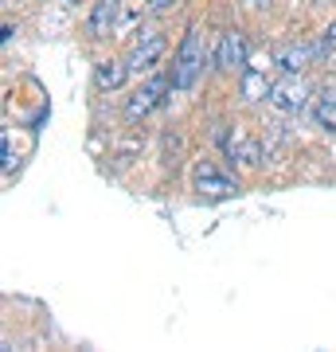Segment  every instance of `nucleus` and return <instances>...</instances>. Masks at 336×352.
Instances as JSON below:
<instances>
[{
  "label": "nucleus",
  "instance_id": "obj_1",
  "mask_svg": "<svg viewBox=\"0 0 336 352\" xmlns=\"http://www.w3.org/2000/svg\"><path fill=\"white\" fill-rule=\"evenodd\" d=\"M203 75V43H199V28H188L172 59V90H192Z\"/></svg>",
  "mask_w": 336,
  "mask_h": 352
},
{
  "label": "nucleus",
  "instance_id": "obj_2",
  "mask_svg": "<svg viewBox=\"0 0 336 352\" xmlns=\"http://www.w3.org/2000/svg\"><path fill=\"white\" fill-rule=\"evenodd\" d=\"M192 188L208 200H227V196H238V184L227 173H219L212 161H196L192 164Z\"/></svg>",
  "mask_w": 336,
  "mask_h": 352
},
{
  "label": "nucleus",
  "instance_id": "obj_3",
  "mask_svg": "<svg viewBox=\"0 0 336 352\" xmlns=\"http://www.w3.org/2000/svg\"><path fill=\"white\" fill-rule=\"evenodd\" d=\"M172 87V75H153V78H145V87H137L133 94H129V102H125V118L129 122H141V118H149L157 106H161V94Z\"/></svg>",
  "mask_w": 336,
  "mask_h": 352
},
{
  "label": "nucleus",
  "instance_id": "obj_4",
  "mask_svg": "<svg viewBox=\"0 0 336 352\" xmlns=\"http://www.w3.org/2000/svg\"><path fill=\"white\" fill-rule=\"evenodd\" d=\"M270 106L278 113H298L309 106V90H305V82L298 75H282L274 82V90H270Z\"/></svg>",
  "mask_w": 336,
  "mask_h": 352
},
{
  "label": "nucleus",
  "instance_id": "obj_5",
  "mask_svg": "<svg viewBox=\"0 0 336 352\" xmlns=\"http://www.w3.org/2000/svg\"><path fill=\"white\" fill-rule=\"evenodd\" d=\"M219 145H223L227 161H238L243 168H258L262 164V145L247 133H235V129H219Z\"/></svg>",
  "mask_w": 336,
  "mask_h": 352
},
{
  "label": "nucleus",
  "instance_id": "obj_6",
  "mask_svg": "<svg viewBox=\"0 0 336 352\" xmlns=\"http://www.w3.org/2000/svg\"><path fill=\"white\" fill-rule=\"evenodd\" d=\"M247 55H250V43L247 36L231 28L219 36V47H215V71H243L247 67Z\"/></svg>",
  "mask_w": 336,
  "mask_h": 352
},
{
  "label": "nucleus",
  "instance_id": "obj_7",
  "mask_svg": "<svg viewBox=\"0 0 336 352\" xmlns=\"http://www.w3.org/2000/svg\"><path fill=\"white\" fill-rule=\"evenodd\" d=\"M164 47H168V43H164L161 32H141L137 47L129 51V71H133V75H149L153 67L161 63Z\"/></svg>",
  "mask_w": 336,
  "mask_h": 352
},
{
  "label": "nucleus",
  "instance_id": "obj_8",
  "mask_svg": "<svg viewBox=\"0 0 336 352\" xmlns=\"http://www.w3.org/2000/svg\"><path fill=\"white\" fill-rule=\"evenodd\" d=\"M317 63L313 55V43H278L274 47V67H282L286 75H301L305 67Z\"/></svg>",
  "mask_w": 336,
  "mask_h": 352
},
{
  "label": "nucleus",
  "instance_id": "obj_9",
  "mask_svg": "<svg viewBox=\"0 0 336 352\" xmlns=\"http://www.w3.org/2000/svg\"><path fill=\"white\" fill-rule=\"evenodd\" d=\"M270 90H274V82L266 78V71H258V67H243L238 71V94H243V102H270Z\"/></svg>",
  "mask_w": 336,
  "mask_h": 352
},
{
  "label": "nucleus",
  "instance_id": "obj_10",
  "mask_svg": "<svg viewBox=\"0 0 336 352\" xmlns=\"http://www.w3.org/2000/svg\"><path fill=\"white\" fill-rule=\"evenodd\" d=\"M117 12H122V0H98L94 12H90V36L94 39H106L117 24Z\"/></svg>",
  "mask_w": 336,
  "mask_h": 352
},
{
  "label": "nucleus",
  "instance_id": "obj_11",
  "mask_svg": "<svg viewBox=\"0 0 336 352\" xmlns=\"http://www.w3.org/2000/svg\"><path fill=\"white\" fill-rule=\"evenodd\" d=\"M313 118H317V126L336 133V87H324L317 98H313Z\"/></svg>",
  "mask_w": 336,
  "mask_h": 352
},
{
  "label": "nucleus",
  "instance_id": "obj_12",
  "mask_svg": "<svg viewBox=\"0 0 336 352\" xmlns=\"http://www.w3.org/2000/svg\"><path fill=\"white\" fill-rule=\"evenodd\" d=\"M125 75H133L129 63H98L94 67V82H98V90H117L125 82Z\"/></svg>",
  "mask_w": 336,
  "mask_h": 352
},
{
  "label": "nucleus",
  "instance_id": "obj_13",
  "mask_svg": "<svg viewBox=\"0 0 336 352\" xmlns=\"http://www.w3.org/2000/svg\"><path fill=\"white\" fill-rule=\"evenodd\" d=\"M333 51H336V24H328V28L321 32V39L313 43V55H317V63H321V59H328Z\"/></svg>",
  "mask_w": 336,
  "mask_h": 352
},
{
  "label": "nucleus",
  "instance_id": "obj_14",
  "mask_svg": "<svg viewBox=\"0 0 336 352\" xmlns=\"http://www.w3.org/2000/svg\"><path fill=\"white\" fill-rule=\"evenodd\" d=\"M176 0H153V8H157V12H164V8H172Z\"/></svg>",
  "mask_w": 336,
  "mask_h": 352
},
{
  "label": "nucleus",
  "instance_id": "obj_15",
  "mask_svg": "<svg viewBox=\"0 0 336 352\" xmlns=\"http://www.w3.org/2000/svg\"><path fill=\"white\" fill-rule=\"evenodd\" d=\"M250 8H266V4H270V0H247Z\"/></svg>",
  "mask_w": 336,
  "mask_h": 352
}]
</instances>
